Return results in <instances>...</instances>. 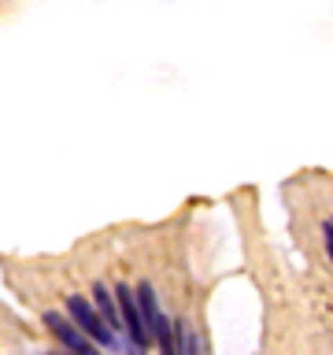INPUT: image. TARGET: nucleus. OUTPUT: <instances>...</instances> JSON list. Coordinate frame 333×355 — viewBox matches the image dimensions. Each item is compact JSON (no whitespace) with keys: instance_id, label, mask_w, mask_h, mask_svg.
I'll use <instances>...</instances> for the list:
<instances>
[{"instance_id":"1","label":"nucleus","mask_w":333,"mask_h":355,"mask_svg":"<svg viewBox=\"0 0 333 355\" xmlns=\"http://www.w3.org/2000/svg\"><path fill=\"white\" fill-rule=\"evenodd\" d=\"M67 311H71V318H74V329L82 333L89 344H100V348H111V344H115L111 329L100 322V315L93 311V304H89L85 296H71L67 300Z\"/></svg>"},{"instance_id":"2","label":"nucleus","mask_w":333,"mask_h":355,"mask_svg":"<svg viewBox=\"0 0 333 355\" xmlns=\"http://www.w3.org/2000/svg\"><path fill=\"white\" fill-rule=\"evenodd\" d=\"M115 311H119V322L126 326V333L133 337V344H148V333H144V326H141V315H137V300H133V288L130 285H119L115 288Z\"/></svg>"},{"instance_id":"3","label":"nucleus","mask_w":333,"mask_h":355,"mask_svg":"<svg viewBox=\"0 0 333 355\" xmlns=\"http://www.w3.org/2000/svg\"><path fill=\"white\" fill-rule=\"evenodd\" d=\"M44 326H49L52 337L60 340V344H67V348H71L74 355H96V348H93V344H89V340H85L82 333H78V329H74V326H71V322H67L63 315H56V311H49V315H44Z\"/></svg>"},{"instance_id":"4","label":"nucleus","mask_w":333,"mask_h":355,"mask_svg":"<svg viewBox=\"0 0 333 355\" xmlns=\"http://www.w3.org/2000/svg\"><path fill=\"white\" fill-rule=\"evenodd\" d=\"M133 300H137V315H141V326H144V333H152V326L160 322V304H155V288L148 285V282H141L137 288H133Z\"/></svg>"},{"instance_id":"5","label":"nucleus","mask_w":333,"mask_h":355,"mask_svg":"<svg viewBox=\"0 0 333 355\" xmlns=\"http://www.w3.org/2000/svg\"><path fill=\"white\" fill-rule=\"evenodd\" d=\"M93 311L100 315V322H104L108 329H119V311H115V300H111V293L104 285H93Z\"/></svg>"},{"instance_id":"6","label":"nucleus","mask_w":333,"mask_h":355,"mask_svg":"<svg viewBox=\"0 0 333 355\" xmlns=\"http://www.w3.org/2000/svg\"><path fill=\"white\" fill-rule=\"evenodd\" d=\"M322 237H326V255H333V226H330V218L322 222Z\"/></svg>"}]
</instances>
